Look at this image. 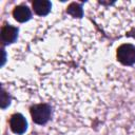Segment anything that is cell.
<instances>
[{
    "label": "cell",
    "mask_w": 135,
    "mask_h": 135,
    "mask_svg": "<svg viewBox=\"0 0 135 135\" xmlns=\"http://www.w3.org/2000/svg\"><path fill=\"white\" fill-rule=\"evenodd\" d=\"M51 107L47 103H39L34 104L31 108V116L35 123L37 124H45L51 118Z\"/></svg>",
    "instance_id": "obj_1"
},
{
    "label": "cell",
    "mask_w": 135,
    "mask_h": 135,
    "mask_svg": "<svg viewBox=\"0 0 135 135\" xmlns=\"http://www.w3.org/2000/svg\"><path fill=\"white\" fill-rule=\"evenodd\" d=\"M116 56L123 65H132L135 63V46L130 43L121 44L117 49Z\"/></svg>",
    "instance_id": "obj_2"
},
{
    "label": "cell",
    "mask_w": 135,
    "mask_h": 135,
    "mask_svg": "<svg viewBox=\"0 0 135 135\" xmlns=\"http://www.w3.org/2000/svg\"><path fill=\"white\" fill-rule=\"evenodd\" d=\"M9 127H11V130L15 134H19L20 135V134H23L26 131L27 122H26V119L24 118L23 115H21L19 113H16V114L11 116Z\"/></svg>",
    "instance_id": "obj_3"
},
{
    "label": "cell",
    "mask_w": 135,
    "mask_h": 135,
    "mask_svg": "<svg viewBox=\"0 0 135 135\" xmlns=\"http://www.w3.org/2000/svg\"><path fill=\"white\" fill-rule=\"evenodd\" d=\"M18 28L13 25H4L1 28V40L4 44L13 43L17 39Z\"/></svg>",
    "instance_id": "obj_4"
},
{
    "label": "cell",
    "mask_w": 135,
    "mask_h": 135,
    "mask_svg": "<svg viewBox=\"0 0 135 135\" xmlns=\"http://www.w3.org/2000/svg\"><path fill=\"white\" fill-rule=\"evenodd\" d=\"M13 16L18 22H25L31 18V11L25 5H18L14 8Z\"/></svg>",
    "instance_id": "obj_5"
},
{
    "label": "cell",
    "mask_w": 135,
    "mask_h": 135,
    "mask_svg": "<svg viewBox=\"0 0 135 135\" xmlns=\"http://www.w3.org/2000/svg\"><path fill=\"white\" fill-rule=\"evenodd\" d=\"M52 7V4L50 1L45 0H36L33 2V8L35 13L39 16H45L50 13Z\"/></svg>",
    "instance_id": "obj_6"
},
{
    "label": "cell",
    "mask_w": 135,
    "mask_h": 135,
    "mask_svg": "<svg viewBox=\"0 0 135 135\" xmlns=\"http://www.w3.org/2000/svg\"><path fill=\"white\" fill-rule=\"evenodd\" d=\"M66 12L69 15H71L72 17L74 18H81L83 16V11H82V7L79 3H76V2H73L71 3L68 8H66Z\"/></svg>",
    "instance_id": "obj_7"
},
{
    "label": "cell",
    "mask_w": 135,
    "mask_h": 135,
    "mask_svg": "<svg viewBox=\"0 0 135 135\" xmlns=\"http://www.w3.org/2000/svg\"><path fill=\"white\" fill-rule=\"evenodd\" d=\"M8 104H9V97L6 94V92L4 91V89L2 88V91H1V108L5 109Z\"/></svg>",
    "instance_id": "obj_8"
}]
</instances>
